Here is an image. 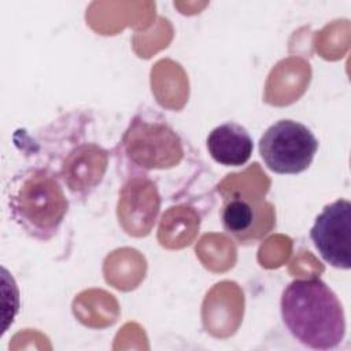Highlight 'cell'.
<instances>
[{
	"label": "cell",
	"mask_w": 351,
	"mask_h": 351,
	"mask_svg": "<svg viewBox=\"0 0 351 351\" xmlns=\"http://www.w3.org/2000/svg\"><path fill=\"white\" fill-rule=\"evenodd\" d=\"M258 148L266 167L273 173L299 174L313 163L318 140L306 125L280 119L265 130Z\"/></svg>",
	"instance_id": "5b68a950"
},
{
	"label": "cell",
	"mask_w": 351,
	"mask_h": 351,
	"mask_svg": "<svg viewBox=\"0 0 351 351\" xmlns=\"http://www.w3.org/2000/svg\"><path fill=\"white\" fill-rule=\"evenodd\" d=\"M162 197L148 181L138 178L123 180L119 193L118 218L126 233L145 236L152 229L160 211Z\"/></svg>",
	"instance_id": "52a82bcc"
},
{
	"label": "cell",
	"mask_w": 351,
	"mask_h": 351,
	"mask_svg": "<svg viewBox=\"0 0 351 351\" xmlns=\"http://www.w3.org/2000/svg\"><path fill=\"white\" fill-rule=\"evenodd\" d=\"M4 195L12 222L38 241H48L58 233L70 207L62 182L40 165H29L14 173Z\"/></svg>",
	"instance_id": "277c9868"
},
{
	"label": "cell",
	"mask_w": 351,
	"mask_h": 351,
	"mask_svg": "<svg viewBox=\"0 0 351 351\" xmlns=\"http://www.w3.org/2000/svg\"><path fill=\"white\" fill-rule=\"evenodd\" d=\"M288 333L311 350H333L346 337V314L333 289L319 277L292 280L280 299Z\"/></svg>",
	"instance_id": "3957f363"
},
{
	"label": "cell",
	"mask_w": 351,
	"mask_h": 351,
	"mask_svg": "<svg viewBox=\"0 0 351 351\" xmlns=\"http://www.w3.org/2000/svg\"><path fill=\"white\" fill-rule=\"evenodd\" d=\"M310 239L319 256L332 267H351V203L337 199L317 215Z\"/></svg>",
	"instance_id": "8992f818"
},
{
	"label": "cell",
	"mask_w": 351,
	"mask_h": 351,
	"mask_svg": "<svg viewBox=\"0 0 351 351\" xmlns=\"http://www.w3.org/2000/svg\"><path fill=\"white\" fill-rule=\"evenodd\" d=\"M117 166L123 180L152 184L162 200L186 197L204 166L199 152L156 108L143 107L129 121L115 147Z\"/></svg>",
	"instance_id": "6da1fadb"
},
{
	"label": "cell",
	"mask_w": 351,
	"mask_h": 351,
	"mask_svg": "<svg viewBox=\"0 0 351 351\" xmlns=\"http://www.w3.org/2000/svg\"><path fill=\"white\" fill-rule=\"evenodd\" d=\"M88 130L89 121L82 114H67L44 132V147L38 145L44 156L55 159L36 165L53 173L75 200H85L97 189L110 163V151Z\"/></svg>",
	"instance_id": "7a4b0ae2"
},
{
	"label": "cell",
	"mask_w": 351,
	"mask_h": 351,
	"mask_svg": "<svg viewBox=\"0 0 351 351\" xmlns=\"http://www.w3.org/2000/svg\"><path fill=\"white\" fill-rule=\"evenodd\" d=\"M207 149L214 162L222 166H243L254 151L252 137L237 122H225L215 126L207 136Z\"/></svg>",
	"instance_id": "ba28073f"
},
{
	"label": "cell",
	"mask_w": 351,
	"mask_h": 351,
	"mask_svg": "<svg viewBox=\"0 0 351 351\" xmlns=\"http://www.w3.org/2000/svg\"><path fill=\"white\" fill-rule=\"evenodd\" d=\"M255 221V210L240 195L228 199L221 211L223 229L234 236H240L251 229Z\"/></svg>",
	"instance_id": "9c48e42d"
}]
</instances>
